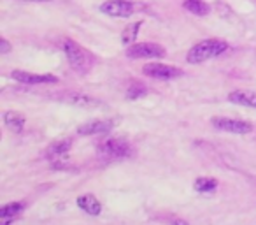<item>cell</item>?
I'll use <instances>...</instances> for the list:
<instances>
[{"label": "cell", "mask_w": 256, "mask_h": 225, "mask_svg": "<svg viewBox=\"0 0 256 225\" xmlns=\"http://www.w3.org/2000/svg\"><path fill=\"white\" fill-rule=\"evenodd\" d=\"M212 127H216L218 130H224V132L232 134H249L252 132V125L244 120H234V118H224V116H214L210 120Z\"/></svg>", "instance_id": "obj_4"}, {"label": "cell", "mask_w": 256, "mask_h": 225, "mask_svg": "<svg viewBox=\"0 0 256 225\" xmlns=\"http://www.w3.org/2000/svg\"><path fill=\"white\" fill-rule=\"evenodd\" d=\"M142 72L150 78L154 79H174L182 76V71L174 65H164V64H146L142 67Z\"/></svg>", "instance_id": "obj_6"}, {"label": "cell", "mask_w": 256, "mask_h": 225, "mask_svg": "<svg viewBox=\"0 0 256 225\" xmlns=\"http://www.w3.org/2000/svg\"><path fill=\"white\" fill-rule=\"evenodd\" d=\"M182 8L196 16H207L210 13V6L207 2H204V0H184Z\"/></svg>", "instance_id": "obj_16"}, {"label": "cell", "mask_w": 256, "mask_h": 225, "mask_svg": "<svg viewBox=\"0 0 256 225\" xmlns=\"http://www.w3.org/2000/svg\"><path fill=\"white\" fill-rule=\"evenodd\" d=\"M11 76L14 81L23 83V85H42V83H56L58 81L56 76L32 74V72H26V71H14Z\"/></svg>", "instance_id": "obj_8"}, {"label": "cell", "mask_w": 256, "mask_h": 225, "mask_svg": "<svg viewBox=\"0 0 256 225\" xmlns=\"http://www.w3.org/2000/svg\"><path fill=\"white\" fill-rule=\"evenodd\" d=\"M193 186H195L196 192L207 193L218 188V181L214 178H198V179H195V185Z\"/></svg>", "instance_id": "obj_18"}, {"label": "cell", "mask_w": 256, "mask_h": 225, "mask_svg": "<svg viewBox=\"0 0 256 225\" xmlns=\"http://www.w3.org/2000/svg\"><path fill=\"white\" fill-rule=\"evenodd\" d=\"M4 123L11 132H22L23 127H25V116L16 113V111H8L4 115Z\"/></svg>", "instance_id": "obj_14"}, {"label": "cell", "mask_w": 256, "mask_h": 225, "mask_svg": "<svg viewBox=\"0 0 256 225\" xmlns=\"http://www.w3.org/2000/svg\"><path fill=\"white\" fill-rule=\"evenodd\" d=\"M23 211L22 202H11L6 204L2 209H0V225H9L20 213Z\"/></svg>", "instance_id": "obj_13"}, {"label": "cell", "mask_w": 256, "mask_h": 225, "mask_svg": "<svg viewBox=\"0 0 256 225\" xmlns=\"http://www.w3.org/2000/svg\"><path fill=\"white\" fill-rule=\"evenodd\" d=\"M100 150H102L106 155H109V157H116V158L132 157V153H134L132 144L128 143V141L116 139V137L104 141V144H102V148H100Z\"/></svg>", "instance_id": "obj_7"}, {"label": "cell", "mask_w": 256, "mask_h": 225, "mask_svg": "<svg viewBox=\"0 0 256 225\" xmlns=\"http://www.w3.org/2000/svg\"><path fill=\"white\" fill-rule=\"evenodd\" d=\"M78 206L81 207L82 211H86L88 214L92 216H98L102 213V204L98 202L95 195L92 193H84V195H79L78 197Z\"/></svg>", "instance_id": "obj_10"}, {"label": "cell", "mask_w": 256, "mask_h": 225, "mask_svg": "<svg viewBox=\"0 0 256 225\" xmlns=\"http://www.w3.org/2000/svg\"><path fill=\"white\" fill-rule=\"evenodd\" d=\"M170 225H188V221L181 220V218H172V220H170Z\"/></svg>", "instance_id": "obj_21"}, {"label": "cell", "mask_w": 256, "mask_h": 225, "mask_svg": "<svg viewBox=\"0 0 256 225\" xmlns=\"http://www.w3.org/2000/svg\"><path fill=\"white\" fill-rule=\"evenodd\" d=\"M112 129V122L110 120H92L88 123H82L78 129L79 136H95V134L109 132Z\"/></svg>", "instance_id": "obj_9"}, {"label": "cell", "mask_w": 256, "mask_h": 225, "mask_svg": "<svg viewBox=\"0 0 256 225\" xmlns=\"http://www.w3.org/2000/svg\"><path fill=\"white\" fill-rule=\"evenodd\" d=\"M140 27H142V22H136V23H132V25H128L126 29L123 30V34H121V43H123L124 46L136 43Z\"/></svg>", "instance_id": "obj_17"}, {"label": "cell", "mask_w": 256, "mask_h": 225, "mask_svg": "<svg viewBox=\"0 0 256 225\" xmlns=\"http://www.w3.org/2000/svg\"><path fill=\"white\" fill-rule=\"evenodd\" d=\"M146 93H148V90L142 83H132L126 90V99L136 100V99H140L142 95H146Z\"/></svg>", "instance_id": "obj_19"}, {"label": "cell", "mask_w": 256, "mask_h": 225, "mask_svg": "<svg viewBox=\"0 0 256 225\" xmlns=\"http://www.w3.org/2000/svg\"><path fill=\"white\" fill-rule=\"evenodd\" d=\"M126 57L128 58H162L165 57V50L160 44H153V43H139V44H132V46L126 50Z\"/></svg>", "instance_id": "obj_3"}, {"label": "cell", "mask_w": 256, "mask_h": 225, "mask_svg": "<svg viewBox=\"0 0 256 225\" xmlns=\"http://www.w3.org/2000/svg\"><path fill=\"white\" fill-rule=\"evenodd\" d=\"M9 50H11V46H9V43H8V41H6V39H2V41H0V53H2V55H6Z\"/></svg>", "instance_id": "obj_20"}, {"label": "cell", "mask_w": 256, "mask_h": 225, "mask_svg": "<svg viewBox=\"0 0 256 225\" xmlns=\"http://www.w3.org/2000/svg\"><path fill=\"white\" fill-rule=\"evenodd\" d=\"M72 148V141L70 139H62V141H56L53 143L46 151V157L48 158H60V157H65V155L70 151Z\"/></svg>", "instance_id": "obj_15"}, {"label": "cell", "mask_w": 256, "mask_h": 225, "mask_svg": "<svg viewBox=\"0 0 256 225\" xmlns=\"http://www.w3.org/2000/svg\"><path fill=\"white\" fill-rule=\"evenodd\" d=\"M65 100L72 106H79V107H95L100 106V100L95 99L92 95H84V93H78V92H70L65 95Z\"/></svg>", "instance_id": "obj_12"}, {"label": "cell", "mask_w": 256, "mask_h": 225, "mask_svg": "<svg viewBox=\"0 0 256 225\" xmlns=\"http://www.w3.org/2000/svg\"><path fill=\"white\" fill-rule=\"evenodd\" d=\"M228 100L232 104H238V106L246 107H256V92L251 90H235L228 95Z\"/></svg>", "instance_id": "obj_11"}, {"label": "cell", "mask_w": 256, "mask_h": 225, "mask_svg": "<svg viewBox=\"0 0 256 225\" xmlns=\"http://www.w3.org/2000/svg\"><path fill=\"white\" fill-rule=\"evenodd\" d=\"M62 48H64V53H65V57H67L70 67L74 69L78 74H86V72L92 71L93 64H95V58H93V55L90 53V51H86L84 48L79 46V44L72 39L64 41Z\"/></svg>", "instance_id": "obj_1"}, {"label": "cell", "mask_w": 256, "mask_h": 225, "mask_svg": "<svg viewBox=\"0 0 256 225\" xmlns=\"http://www.w3.org/2000/svg\"><path fill=\"white\" fill-rule=\"evenodd\" d=\"M228 50V44L221 39H206L202 43L195 44L186 55L188 64H202L214 57H220L221 53Z\"/></svg>", "instance_id": "obj_2"}, {"label": "cell", "mask_w": 256, "mask_h": 225, "mask_svg": "<svg viewBox=\"0 0 256 225\" xmlns=\"http://www.w3.org/2000/svg\"><path fill=\"white\" fill-rule=\"evenodd\" d=\"M134 4L128 0H106L100 6V11L112 18H128L134 15Z\"/></svg>", "instance_id": "obj_5"}, {"label": "cell", "mask_w": 256, "mask_h": 225, "mask_svg": "<svg viewBox=\"0 0 256 225\" xmlns=\"http://www.w3.org/2000/svg\"><path fill=\"white\" fill-rule=\"evenodd\" d=\"M22 2H51V0H22Z\"/></svg>", "instance_id": "obj_22"}]
</instances>
